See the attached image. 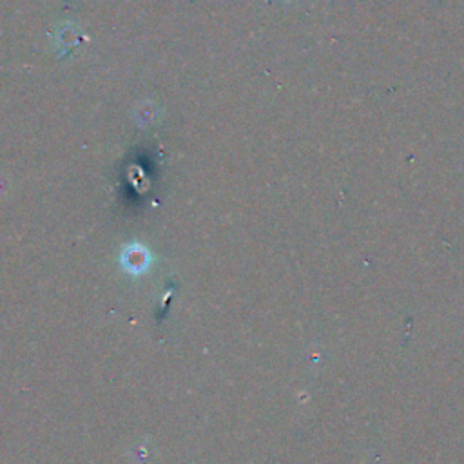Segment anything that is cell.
I'll return each mask as SVG.
<instances>
[{"instance_id": "obj_1", "label": "cell", "mask_w": 464, "mask_h": 464, "mask_svg": "<svg viewBox=\"0 0 464 464\" xmlns=\"http://www.w3.org/2000/svg\"><path fill=\"white\" fill-rule=\"evenodd\" d=\"M123 263H126L127 270L141 272L149 265V254L141 249L140 245H131L123 254Z\"/></svg>"}]
</instances>
